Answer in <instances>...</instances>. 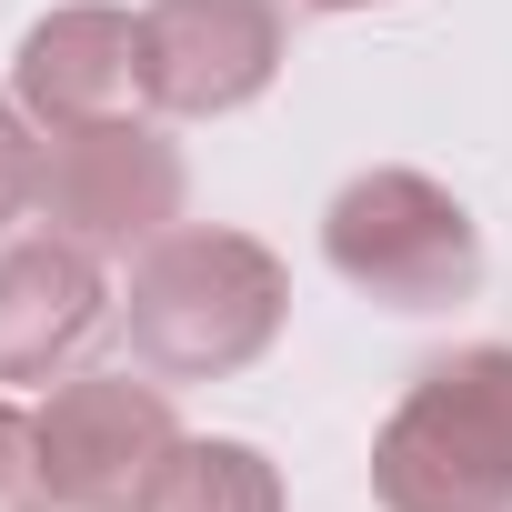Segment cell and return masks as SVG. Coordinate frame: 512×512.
<instances>
[{
    "label": "cell",
    "instance_id": "9",
    "mask_svg": "<svg viewBox=\"0 0 512 512\" xmlns=\"http://www.w3.org/2000/svg\"><path fill=\"white\" fill-rule=\"evenodd\" d=\"M141 512H282V472L262 442H231V432H181L171 462L151 472Z\"/></svg>",
    "mask_w": 512,
    "mask_h": 512
},
{
    "label": "cell",
    "instance_id": "10",
    "mask_svg": "<svg viewBox=\"0 0 512 512\" xmlns=\"http://www.w3.org/2000/svg\"><path fill=\"white\" fill-rule=\"evenodd\" d=\"M51 462H41V412L0 402V512H51Z\"/></svg>",
    "mask_w": 512,
    "mask_h": 512
},
{
    "label": "cell",
    "instance_id": "3",
    "mask_svg": "<svg viewBox=\"0 0 512 512\" xmlns=\"http://www.w3.org/2000/svg\"><path fill=\"white\" fill-rule=\"evenodd\" d=\"M322 262L392 312H452L482 292V231L432 171H352L322 211Z\"/></svg>",
    "mask_w": 512,
    "mask_h": 512
},
{
    "label": "cell",
    "instance_id": "2",
    "mask_svg": "<svg viewBox=\"0 0 512 512\" xmlns=\"http://www.w3.org/2000/svg\"><path fill=\"white\" fill-rule=\"evenodd\" d=\"M382 512H512V342L442 352L372 432Z\"/></svg>",
    "mask_w": 512,
    "mask_h": 512
},
{
    "label": "cell",
    "instance_id": "1",
    "mask_svg": "<svg viewBox=\"0 0 512 512\" xmlns=\"http://www.w3.org/2000/svg\"><path fill=\"white\" fill-rule=\"evenodd\" d=\"M282 322H292V272L251 231L181 221L131 262L121 332L151 382H231L282 342Z\"/></svg>",
    "mask_w": 512,
    "mask_h": 512
},
{
    "label": "cell",
    "instance_id": "4",
    "mask_svg": "<svg viewBox=\"0 0 512 512\" xmlns=\"http://www.w3.org/2000/svg\"><path fill=\"white\" fill-rule=\"evenodd\" d=\"M181 191H191V171H181V141L161 121L111 111V121H71L41 141V221L61 241L101 251V262L181 231Z\"/></svg>",
    "mask_w": 512,
    "mask_h": 512
},
{
    "label": "cell",
    "instance_id": "8",
    "mask_svg": "<svg viewBox=\"0 0 512 512\" xmlns=\"http://www.w3.org/2000/svg\"><path fill=\"white\" fill-rule=\"evenodd\" d=\"M111 322V272L101 251L41 231L0 251V382H51L91 352V332Z\"/></svg>",
    "mask_w": 512,
    "mask_h": 512
},
{
    "label": "cell",
    "instance_id": "7",
    "mask_svg": "<svg viewBox=\"0 0 512 512\" xmlns=\"http://www.w3.org/2000/svg\"><path fill=\"white\" fill-rule=\"evenodd\" d=\"M11 101H21L41 131L131 111V101H141V11H111V0H61V11H41V21L21 31Z\"/></svg>",
    "mask_w": 512,
    "mask_h": 512
},
{
    "label": "cell",
    "instance_id": "6",
    "mask_svg": "<svg viewBox=\"0 0 512 512\" xmlns=\"http://www.w3.org/2000/svg\"><path fill=\"white\" fill-rule=\"evenodd\" d=\"M282 81V0H151L141 101L161 121H221Z\"/></svg>",
    "mask_w": 512,
    "mask_h": 512
},
{
    "label": "cell",
    "instance_id": "5",
    "mask_svg": "<svg viewBox=\"0 0 512 512\" xmlns=\"http://www.w3.org/2000/svg\"><path fill=\"white\" fill-rule=\"evenodd\" d=\"M181 422H171V382H131V372H71L41 402V462L61 512H141L151 472L171 462Z\"/></svg>",
    "mask_w": 512,
    "mask_h": 512
},
{
    "label": "cell",
    "instance_id": "11",
    "mask_svg": "<svg viewBox=\"0 0 512 512\" xmlns=\"http://www.w3.org/2000/svg\"><path fill=\"white\" fill-rule=\"evenodd\" d=\"M41 211V121L21 101H0V231Z\"/></svg>",
    "mask_w": 512,
    "mask_h": 512
},
{
    "label": "cell",
    "instance_id": "12",
    "mask_svg": "<svg viewBox=\"0 0 512 512\" xmlns=\"http://www.w3.org/2000/svg\"><path fill=\"white\" fill-rule=\"evenodd\" d=\"M302 11H382V0H302Z\"/></svg>",
    "mask_w": 512,
    "mask_h": 512
}]
</instances>
